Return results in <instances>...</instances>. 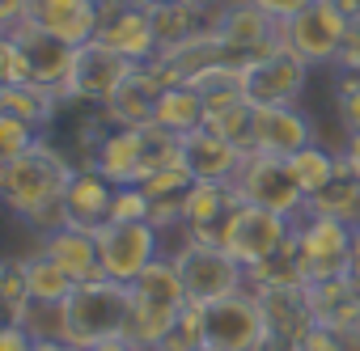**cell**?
I'll use <instances>...</instances> for the list:
<instances>
[{
	"mask_svg": "<svg viewBox=\"0 0 360 351\" xmlns=\"http://www.w3.org/2000/svg\"><path fill=\"white\" fill-rule=\"evenodd\" d=\"M77 165L47 140H34L22 157L0 161V195L9 212H18L26 225L51 233L64 225V191L72 183Z\"/></svg>",
	"mask_w": 360,
	"mask_h": 351,
	"instance_id": "1",
	"label": "cell"
},
{
	"mask_svg": "<svg viewBox=\"0 0 360 351\" xmlns=\"http://www.w3.org/2000/svg\"><path fill=\"white\" fill-rule=\"evenodd\" d=\"M187 305L191 300H187V288H183V275H178L174 258L148 263L127 284V330H123V338L136 351H153Z\"/></svg>",
	"mask_w": 360,
	"mask_h": 351,
	"instance_id": "2",
	"label": "cell"
},
{
	"mask_svg": "<svg viewBox=\"0 0 360 351\" xmlns=\"http://www.w3.org/2000/svg\"><path fill=\"white\" fill-rule=\"evenodd\" d=\"M127 330V284L98 275L72 288L64 300V338L77 347H98Z\"/></svg>",
	"mask_w": 360,
	"mask_h": 351,
	"instance_id": "3",
	"label": "cell"
},
{
	"mask_svg": "<svg viewBox=\"0 0 360 351\" xmlns=\"http://www.w3.org/2000/svg\"><path fill=\"white\" fill-rule=\"evenodd\" d=\"M229 187L242 195V204L267 208V212L288 216V220H301L305 208H309L305 191L297 187L292 169H288V157H271V152H259V148H250L242 157V165L233 169Z\"/></svg>",
	"mask_w": 360,
	"mask_h": 351,
	"instance_id": "4",
	"label": "cell"
},
{
	"mask_svg": "<svg viewBox=\"0 0 360 351\" xmlns=\"http://www.w3.org/2000/svg\"><path fill=\"white\" fill-rule=\"evenodd\" d=\"M174 267L183 275V288H187V300L191 305H212L221 296H233L246 288V267L221 246V241H200V237H187L174 254Z\"/></svg>",
	"mask_w": 360,
	"mask_h": 351,
	"instance_id": "5",
	"label": "cell"
},
{
	"mask_svg": "<svg viewBox=\"0 0 360 351\" xmlns=\"http://www.w3.org/2000/svg\"><path fill=\"white\" fill-rule=\"evenodd\" d=\"M263 338H267L263 305H259L250 284L233 296H221V300L204 305V343L208 347H217V351H259Z\"/></svg>",
	"mask_w": 360,
	"mask_h": 351,
	"instance_id": "6",
	"label": "cell"
},
{
	"mask_svg": "<svg viewBox=\"0 0 360 351\" xmlns=\"http://www.w3.org/2000/svg\"><path fill=\"white\" fill-rule=\"evenodd\" d=\"M347 13L335 5V0H314L309 9H301L297 18L280 22V39L292 55H301L309 68L314 64H335L343 34H347Z\"/></svg>",
	"mask_w": 360,
	"mask_h": 351,
	"instance_id": "7",
	"label": "cell"
},
{
	"mask_svg": "<svg viewBox=\"0 0 360 351\" xmlns=\"http://www.w3.org/2000/svg\"><path fill=\"white\" fill-rule=\"evenodd\" d=\"M98 258L102 275L131 284L148 263L161 258V229L148 220H106L98 229Z\"/></svg>",
	"mask_w": 360,
	"mask_h": 351,
	"instance_id": "8",
	"label": "cell"
},
{
	"mask_svg": "<svg viewBox=\"0 0 360 351\" xmlns=\"http://www.w3.org/2000/svg\"><path fill=\"white\" fill-rule=\"evenodd\" d=\"M297 258H301V275H305V284L347 275V258H352V225L305 212V216L297 220Z\"/></svg>",
	"mask_w": 360,
	"mask_h": 351,
	"instance_id": "9",
	"label": "cell"
},
{
	"mask_svg": "<svg viewBox=\"0 0 360 351\" xmlns=\"http://www.w3.org/2000/svg\"><path fill=\"white\" fill-rule=\"evenodd\" d=\"M292 229H297V220L276 216V212L255 208V204H242V208L229 216V225H225V233H221V246L250 271L255 263L271 258V254L292 237Z\"/></svg>",
	"mask_w": 360,
	"mask_h": 351,
	"instance_id": "10",
	"label": "cell"
},
{
	"mask_svg": "<svg viewBox=\"0 0 360 351\" xmlns=\"http://www.w3.org/2000/svg\"><path fill=\"white\" fill-rule=\"evenodd\" d=\"M309 81V64L301 55H292L288 47H276L259 60L242 64V85H246V102L255 106H288L305 93Z\"/></svg>",
	"mask_w": 360,
	"mask_h": 351,
	"instance_id": "11",
	"label": "cell"
},
{
	"mask_svg": "<svg viewBox=\"0 0 360 351\" xmlns=\"http://www.w3.org/2000/svg\"><path fill=\"white\" fill-rule=\"evenodd\" d=\"M136 68V60L110 51L106 43H85L77 47V64H72V77L60 85V102H98L106 106V98L127 81V72Z\"/></svg>",
	"mask_w": 360,
	"mask_h": 351,
	"instance_id": "12",
	"label": "cell"
},
{
	"mask_svg": "<svg viewBox=\"0 0 360 351\" xmlns=\"http://www.w3.org/2000/svg\"><path fill=\"white\" fill-rule=\"evenodd\" d=\"M98 43H106L110 51L136 64H148L161 51L148 9L131 5V0H98Z\"/></svg>",
	"mask_w": 360,
	"mask_h": 351,
	"instance_id": "13",
	"label": "cell"
},
{
	"mask_svg": "<svg viewBox=\"0 0 360 351\" xmlns=\"http://www.w3.org/2000/svg\"><path fill=\"white\" fill-rule=\"evenodd\" d=\"M221 13H225V0H161V5L148 9L161 51L221 30Z\"/></svg>",
	"mask_w": 360,
	"mask_h": 351,
	"instance_id": "14",
	"label": "cell"
},
{
	"mask_svg": "<svg viewBox=\"0 0 360 351\" xmlns=\"http://www.w3.org/2000/svg\"><path fill=\"white\" fill-rule=\"evenodd\" d=\"M5 34L22 47V55H26V64H30V77H34L39 85L60 89V85L72 77V64H77V47H72V43H64V39L47 34V30H43V26H34L30 18H22V22H18V26H9Z\"/></svg>",
	"mask_w": 360,
	"mask_h": 351,
	"instance_id": "15",
	"label": "cell"
},
{
	"mask_svg": "<svg viewBox=\"0 0 360 351\" xmlns=\"http://www.w3.org/2000/svg\"><path fill=\"white\" fill-rule=\"evenodd\" d=\"M221 39L238 51V60H259L276 47H284L280 39V22L271 13H263L250 0H225V13H221Z\"/></svg>",
	"mask_w": 360,
	"mask_h": 351,
	"instance_id": "16",
	"label": "cell"
},
{
	"mask_svg": "<svg viewBox=\"0 0 360 351\" xmlns=\"http://www.w3.org/2000/svg\"><path fill=\"white\" fill-rule=\"evenodd\" d=\"M242 157L246 152L229 144L221 131H212L208 123H200L195 131H183V140H178V161L191 169L195 183H229Z\"/></svg>",
	"mask_w": 360,
	"mask_h": 351,
	"instance_id": "17",
	"label": "cell"
},
{
	"mask_svg": "<svg viewBox=\"0 0 360 351\" xmlns=\"http://www.w3.org/2000/svg\"><path fill=\"white\" fill-rule=\"evenodd\" d=\"M255 296L263 305L267 338H276V343L301 347V338L318 326L314 322V305H309V284H297V288H259Z\"/></svg>",
	"mask_w": 360,
	"mask_h": 351,
	"instance_id": "18",
	"label": "cell"
},
{
	"mask_svg": "<svg viewBox=\"0 0 360 351\" xmlns=\"http://www.w3.org/2000/svg\"><path fill=\"white\" fill-rule=\"evenodd\" d=\"M165 89H169V85H165L148 64H136V68L127 72V81L106 98L102 119L115 123V127H144V123L157 119V102H161Z\"/></svg>",
	"mask_w": 360,
	"mask_h": 351,
	"instance_id": "19",
	"label": "cell"
},
{
	"mask_svg": "<svg viewBox=\"0 0 360 351\" xmlns=\"http://www.w3.org/2000/svg\"><path fill=\"white\" fill-rule=\"evenodd\" d=\"M318 144L314 119L301 114L292 102L288 106H255V148L271 157H292L301 148Z\"/></svg>",
	"mask_w": 360,
	"mask_h": 351,
	"instance_id": "20",
	"label": "cell"
},
{
	"mask_svg": "<svg viewBox=\"0 0 360 351\" xmlns=\"http://www.w3.org/2000/svg\"><path fill=\"white\" fill-rule=\"evenodd\" d=\"M110 208H115V183L106 173H98L94 165L77 169L68 191H64V225L98 233L110 220Z\"/></svg>",
	"mask_w": 360,
	"mask_h": 351,
	"instance_id": "21",
	"label": "cell"
},
{
	"mask_svg": "<svg viewBox=\"0 0 360 351\" xmlns=\"http://www.w3.org/2000/svg\"><path fill=\"white\" fill-rule=\"evenodd\" d=\"M26 18L72 47L98 39V0H26Z\"/></svg>",
	"mask_w": 360,
	"mask_h": 351,
	"instance_id": "22",
	"label": "cell"
},
{
	"mask_svg": "<svg viewBox=\"0 0 360 351\" xmlns=\"http://www.w3.org/2000/svg\"><path fill=\"white\" fill-rule=\"evenodd\" d=\"M238 208H242V195L229 183H191V191H187V237L221 241V233Z\"/></svg>",
	"mask_w": 360,
	"mask_h": 351,
	"instance_id": "23",
	"label": "cell"
},
{
	"mask_svg": "<svg viewBox=\"0 0 360 351\" xmlns=\"http://www.w3.org/2000/svg\"><path fill=\"white\" fill-rule=\"evenodd\" d=\"M89 165L98 173H106L115 187H140L144 183V131L140 127H115Z\"/></svg>",
	"mask_w": 360,
	"mask_h": 351,
	"instance_id": "24",
	"label": "cell"
},
{
	"mask_svg": "<svg viewBox=\"0 0 360 351\" xmlns=\"http://www.w3.org/2000/svg\"><path fill=\"white\" fill-rule=\"evenodd\" d=\"M43 254H51L77 284L85 279H98L102 275V258H98V233L89 229H72V225H60L51 233H43Z\"/></svg>",
	"mask_w": 360,
	"mask_h": 351,
	"instance_id": "25",
	"label": "cell"
},
{
	"mask_svg": "<svg viewBox=\"0 0 360 351\" xmlns=\"http://www.w3.org/2000/svg\"><path fill=\"white\" fill-rule=\"evenodd\" d=\"M305 212H314V216H330V220H343V225H352V229L360 225V173L352 169L347 152H339V169H335L330 187H322V191L309 199Z\"/></svg>",
	"mask_w": 360,
	"mask_h": 351,
	"instance_id": "26",
	"label": "cell"
},
{
	"mask_svg": "<svg viewBox=\"0 0 360 351\" xmlns=\"http://www.w3.org/2000/svg\"><path fill=\"white\" fill-rule=\"evenodd\" d=\"M309 305H314L318 326H335V330L339 326H360V296H356L347 275L309 284Z\"/></svg>",
	"mask_w": 360,
	"mask_h": 351,
	"instance_id": "27",
	"label": "cell"
},
{
	"mask_svg": "<svg viewBox=\"0 0 360 351\" xmlns=\"http://www.w3.org/2000/svg\"><path fill=\"white\" fill-rule=\"evenodd\" d=\"M60 110V89L26 81V85H0V114H18L30 127H47Z\"/></svg>",
	"mask_w": 360,
	"mask_h": 351,
	"instance_id": "28",
	"label": "cell"
},
{
	"mask_svg": "<svg viewBox=\"0 0 360 351\" xmlns=\"http://www.w3.org/2000/svg\"><path fill=\"white\" fill-rule=\"evenodd\" d=\"M187 85L204 98V110H208V114H217V110H225V106L246 102L242 64H212V68H204L200 77H191Z\"/></svg>",
	"mask_w": 360,
	"mask_h": 351,
	"instance_id": "29",
	"label": "cell"
},
{
	"mask_svg": "<svg viewBox=\"0 0 360 351\" xmlns=\"http://www.w3.org/2000/svg\"><path fill=\"white\" fill-rule=\"evenodd\" d=\"M246 284L259 292V288H297V284H305V275H301V258H297V229H292V237L271 254V258H263V263H255L250 271H246Z\"/></svg>",
	"mask_w": 360,
	"mask_h": 351,
	"instance_id": "30",
	"label": "cell"
},
{
	"mask_svg": "<svg viewBox=\"0 0 360 351\" xmlns=\"http://www.w3.org/2000/svg\"><path fill=\"white\" fill-rule=\"evenodd\" d=\"M204 98L191 89V85H169L165 93H161V102H157V119L153 123H161V127H169V131H195L200 123H204Z\"/></svg>",
	"mask_w": 360,
	"mask_h": 351,
	"instance_id": "31",
	"label": "cell"
},
{
	"mask_svg": "<svg viewBox=\"0 0 360 351\" xmlns=\"http://www.w3.org/2000/svg\"><path fill=\"white\" fill-rule=\"evenodd\" d=\"M26 271H30V296H34V305H64L72 296V288H77V279L51 254H43V250L34 258H26Z\"/></svg>",
	"mask_w": 360,
	"mask_h": 351,
	"instance_id": "32",
	"label": "cell"
},
{
	"mask_svg": "<svg viewBox=\"0 0 360 351\" xmlns=\"http://www.w3.org/2000/svg\"><path fill=\"white\" fill-rule=\"evenodd\" d=\"M288 169H292L297 187L305 191V199H314L322 187H330L335 169H339V152H330L322 144H309V148H301V152L288 157Z\"/></svg>",
	"mask_w": 360,
	"mask_h": 351,
	"instance_id": "33",
	"label": "cell"
},
{
	"mask_svg": "<svg viewBox=\"0 0 360 351\" xmlns=\"http://www.w3.org/2000/svg\"><path fill=\"white\" fill-rule=\"evenodd\" d=\"M0 300H5V317L13 326H26L34 296H30V271H26L22 258H5V263H0Z\"/></svg>",
	"mask_w": 360,
	"mask_h": 351,
	"instance_id": "34",
	"label": "cell"
},
{
	"mask_svg": "<svg viewBox=\"0 0 360 351\" xmlns=\"http://www.w3.org/2000/svg\"><path fill=\"white\" fill-rule=\"evenodd\" d=\"M204 123L212 131H221L229 144H238L242 152L255 148V102H238V106H225L217 114H204Z\"/></svg>",
	"mask_w": 360,
	"mask_h": 351,
	"instance_id": "35",
	"label": "cell"
},
{
	"mask_svg": "<svg viewBox=\"0 0 360 351\" xmlns=\"http://www.w3.org/2000/svg\"><path fill=\"white\" fill-rule=\"evenodd\" d=\"M204 347V305H187L153 351H200Z\"/></svg>",
	"mask_w": 360,
	"mask_h": 351,
	"instance_id": "36",
	"label": "cell"
},
{
	"mask_svg": "<svg viewBox=\"0 0 360 351\" xmlns=\"http://www.w3.org/2000/svg\"><path fill=\"white\" fill-rule=\"evenodd\" d=\"M335 110H339L343 131L360 135V72L339 68V77H335Z\"/></svg>",
	"mask_w": 360,
	"mask_h": 351,
	"instance_id": "37",
	"label": "cell"
},
{
	"mask_svg": "<svg viewBox=\"0 0 360 351\" xmlns=\"http://www.w3.org/2000/svg\"><path fill=\"white\" fill-rule=\"evenodd\" d=\"M191 169L183 165V161H174V165H165V169H157V173H148V178L140 183L144 191H148V199H169V195H187L191 191Z\"/></svg>",
	"mask_w": 360,
	"mask_h": 351,
	"instance_id": "38",
	"label": "cell"
},
{
	"mask_svg": "<svg viewBox=\"0 0 360 351\" xmlns=\"http://www.w3.org/2000/svg\"><path fill=\"white\" fill-rule=\"evenodd\" d=\"M39 127H30L26 119H18V114H0V161H13V157H22L39 135H34Z\"/></svg>",
	"mask_w": 360,
	"mask_h": 351,
	"instance_id": "39",
	"label": "cell"
},
{
	"mask_svg": "<svg viewBox=\"0 0 360 351\" xmlns=\"http://www.w3.org/2000/svg\"><path fill=\"white\" fill-rule=\"evenodd\" d=\"M148 191L144 187H115V208H110V220H148Z\"/></svg>",
	"mask_w": 360,
	"mask_h": 351,
	"instance_id": "40",
	"label": "cell"
},
{
	"mask_svg": "<svg viewBox=\"0 0 360 351\" xmlns=\"http://www.w3.org/2000/svg\"><path fill=\"white\" fill-rule=\"evenodd\" d=\"M26 81H34L30 64H26L22 47L5 34V39H0V85H26Z\"/></svg>",
	"mask_w": 360,
	"mask_h": 351,
	"instance_id": "41",
	"label": "cell"
},
{
	"mask_svg": "<svg viewBox=\"0 0 360 351\" xmlns=\"http://www.w3.org/2000/svg\"><path fill=\"white\" fill-rule=\"evenodd\" d=\"M335 64L360 72V13L347 22V34H343V47H339V60H335Z\"/></svg>",
	"mask_w": 360,
	"mask_h": 351,
	"instance_id": "42",
	"label": "cell"
},
{
	"mask_svg": "<svg viewBox=\"0 0 360 351\" xmlns=\"http://www.w3.org/2000/svg\"><path fill=\"white\" fill-rule=\"evenodd\" d=\"M297 351H347V343L339 338V330H330V326H314V330L301 338Z\"/></svg>",
	"mask_w": 360,
	"mask_h": 351,
	"instance_id": "43",
	"label": "cell"
},
{
	"mask_svg": "<svg viewBox=\"0 0 360 351\" xmlns=\"http://www.w3.org/2000/svg\"><path fill=\"white\" fill-rule=\"evenodd\" d=\"M250 5H259V9L271 13L276 22H288V18H297L301 9H309L314 0H250Z\"/></svg>",
	"mask_w": 360,
	"mask_h": 351,
	"instance_id": "44",
	"label": "cell"
},
{
	"mask_svg": "<svg viewBox=\"0 0 360 351\" xmlns=\"http://www.w3.org/2000/svg\"><path fill=\"white\" fill-rule=\"evenodd\" d=\"M30 347H34V334L26 326L5 322V330H0V351H30Z\"/></svg>",
	"mask_w": 360,
	"mask_h": 351,
	"instance_id": "45",
	"label": "cell"
},
{
	"mask_svg": "<svg viewBox=\"0 0 360 351\" xmlns=\"http://www.w3.org/2000/svg\"><path fill=\"white\" fill-rule=\"evenodd\" d=\"M347 279H360V225L352 229V258H347Z\"/></svg>",
	"mask_w": 360,
	"mask_h": 351,
	"instance_id": "46",
	"label": "cell"
},
{
	"mask_svg": "<svg viewBox=\"0 0 360 351\" xmlns=\"http://www.w3.org/2000/svg\"><path fill=\"white\" fill-rule=\"evenodd\" d=\"M89 351H136V347L119 334V338H106V343H98V347H89Z\"/></svg>",
	"mask_w": 360,
	"mask_h": 351,
	"instance_id": "47",
	"label": "cell"
},
{
	"mask_svg": "<svg viewBox=\"0 0 360 351\" xmlns=\"http://www.w3.org/2000/svg\"><path fill=\"white\" fill-rule=\"evenodd\" d=\"M343 152H347V161H352V169L360 173V135H347V148H343Z\"/></svg>",
	"mask_w": 360,
	"mask_h": 351,
	"instance_id": "48",
	"label": "cell"
},
{
	"mask_svg": "<svg viewBox=\"0 0 360 351\" xmlns=\"http://www.w3.org/2000/svg\"><path fill=\"white\" fill-rule=\"evenodd\" d=\"M131 5H140V9H153V5H161V0H131Z\"/></svg>",
	"mask_w": 360,
	"mask_h": 351,
	"instance_id": "49",
	"label": "cell"
},
{
	"mask_svg": "<svg viewBox=\"0 0 360 351\" xmlns=\"http://www.w3.org/2000/svg\"><path fill=\"white\" fill-rule=\"evenodd\" d=\"M352 288H356V296H360V279H352Z\"/></svg>",
	"mask_w": 360,
	"mask_h": 351,
	"instance_id": "50",
	"label": "cell"
},
{
	"mask_svg": "<svg viewBox=\"0 0 360 351\" xmlns=\"http://www.w3.org/2000/svg\"><path fill=\"white\" fill-rule=\"evenodd\" d=\"M200 351H217V347H208V343H204V347H200Z\"/></svg>",
	"mask_w": 360,
	"mask_h": 351,
	"instance_id": "51",
	"label": "cell"
}]
</instances>
